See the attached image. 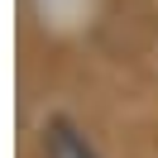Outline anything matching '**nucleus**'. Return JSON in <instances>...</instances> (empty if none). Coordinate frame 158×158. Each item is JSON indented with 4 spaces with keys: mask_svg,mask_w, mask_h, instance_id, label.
<instances>
[{
    "mask_svg": "<svg viewBox=\"0 0 158 158\" xmlns=\"http://www.w3.org/2000/svg\"><path fill=\"white\" fill-rule=\"evenodd\" d=\"M39 148H43V158H101L96 144L81 134V125H72L67 115H53L48 125H43Z\"/></svg>",
    "mask_w": 158,
    "mask_h": 158,
    "instance_id": "nucleus-1",
    "label": "nucleus"
}]
</instances>
